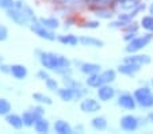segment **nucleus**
<instances>
[{
	"label": "nucleus",
	"instance_id": "1",
	"mask_svg": "<svg viewBox=\"0 0 153 134\" xmlns=\"http://www.w3.org/2000/svg\"><path fill=\"white\" fill-rule=\"evenodd\" d=\"M35 56L42 68L48 69L49 72H56L61 76L72 75V61L65 56L39 49L35 50Z\"/></svg>",
	"mask_w": 153,
	"mask_h": 134
},
{
	"label": "nucleus",
	"instance_id": "2",
	"mask_svg": "<svg viewBox=\"0 0 153 134\" xmlns=\"http://www.w3.org/2000/svg\"><path fill=\"white\" fill-rule=\"evenodd\" d=\"M6 15L10 21H12L20 27H30V24L38 21L35 11L25 0H15V6L7 10Z\"/></svg>",
	"mask_w": 153,
	"mask_h": 134
},
{
	"label": "nucleus",
	"instance_id": "3",
	"mask_svg": "<svg viewBox=\"0 0 153 134\" xmlns=\"http://www.w3.org/2000/svg\"><path fill=\"white\" fill-rule=\"evenodd\" d=\"M153 42V33H144L142 35L137 34L136 37L129 41L126 44V47H125V52L126 53H138L141 52L142 49L148 47L150 44Z\"/></svg>",
	"mask_w": 153,
	"mask_h": 134
},
{
	"label": "nucleus",
	"instance_id": "4",
	"mask_svg": "<svg viewBox=\"0 0 153 134\" xmlns=\"http://www.w3.org/2000/svg\"><path fill=\"white\" fill-rule=\"evenodd\" d=\"M134 99L137 102V106L145 110H150L153 108V90L148 85H142L134 90L133 92Z\"/></svg>",
	"mask_w": 153,
	"mask_h": 134
},
{
	"label": "nucleus",
	"instance_id": "5",
	"mask_svg": "<svg viewBox=\"0 0 153 134\" xmlns=\"http://www.w3.org/2000/svg\"><path fill=\"white\" fill-rule=\"evenodd\" d=\"M29 29L31 30L37 37H39L41 39H45V41H49V42L57 41V35H56L54 30H50V29H48V27H45L42 23H39V21L31 23Z\"/></svg>",
	"mask_w": 153,
	"mask_h": 134
},
{
	"label": "nucleus",
	"instance_id": "6",
	"mask_svg": "<svg viewBox=\"0 0 153 134\" xmlns=\"http://www.w3.org/2000/svg\"><path fill=\"white\" fill-rule=\"evenodd\" d=\"M141 119L133 114H126L123 117H121L119 119V127L121 130L126 131V133H133V131H137L141 126Z\"/></svg>",
	"mask_w": 153,
	"mask_h": 134
},
{
	"label": "nucleus",
	"instance_id": "7",
	"mask_svg": "<svg viewBox=\"0 0 153 134\" xmlns=\"http://www.w3.org/2000/svg\"><path fill=\"white\" fill-rule=\"evenodd\" d=\"M117 104L122 110H126V111H134L137 108V102L134 99V95L127 92V91H123V92L117 95Z\"/></svg>",
	"mask_w": 153,
	"mask_h": 134
},
{
	"label": "nucleus",
	"instance_id": "8",
	"mask_svg": "<svg viewBox=\"0 0 153 134\" xmlns=\"http://www.w3.org/2000/svg\"><path fill=\"white\" fill-rule=\"evenodd\" d=\"M80 110L84 114H96L102 110L100 100L95 99V98H88L84 96L80 102Z\"/></svg>",
	"mask_w": 153,
	"mask_h": 134
},
{
	"label": "nucleus",
	"instance_id": "9",
	"mask_svg": "<svg viewBox=\"0 0 153 134\" xmlns=\"http://www.w3.org/2000/svg\"><path fill=\"white\" fill-rule=\"evenodd\" d=\"M90 10L92 11V15L96 19H104V21H108V19H113L115 11H114L113 7H107V6H88Z\"/></svg>",
	"mask_w": 153,
	"mask_h": 134
},
{
	"label": "nucleus",
	"instance_id": "10",
	"mask_svg": "<svg viewBox=\"0 0 153 134\" xmlns=\"http://www.w3.org/2000/svg\"><path fill=\"white\" fill-rule=\"evenodd\" d=\"M125 62H131V64L140 65V67H145V65L150 64L152 58H150L149 54H145V53H127L123 57Z\"/></svg>",
	"mask_w": 153,
	"mask_h": 134
},
{
	"label": "nucleus",
	"instance_id": "11",
	"mask_svg": "<svg viewBox=\"0 0 153 134\" xmlns=\"http://www.w3.org/2000/svg\"><path fill=\"white\" fill-rule=\"evenodd\" d=\"M96 96L100 102H110L117 96V90L113 87V84H103L96 90Z\"/></svg>",
	"mask_w": 153,
	"mask_h": 134
},
{
	"label": "nucleus",
	"instance_id": "12",
	"mask_svg": "<svg viewBox=\"0 0 153 134\" xmlns=\"http://www.w3.org/2000/svg\"><path fill=\"white\" fill-rule=\"evenodd\" d=\"M142 67H140V65H136V64H131V62H122V64H119L118 67H117V72L121 73V75L123 76H129V77H133V76H136L137 73L141 70Z\"/></svg>",
	"mask_w": 153,
	"mask_h": 134
},
{
	"label": "nucleus",
	"instance_id": "13",
	"mask_svg": "<svg viewBox=\"0 0 153 134\" xmlns=\"http://www.w3.org/2000/svg\"><path fill=\"white\" fill-rule=\"evenodd\" d=\"M142 3V0H115L114 8L118 10L119 12H127L136 8L137 6Z\"/></svg>",
	"mask_w": 153,
	"mask_h": 134
},
{
	"label": "nucleus",
	"instance_id": "14",
	"mask_svg": "<svg viewBox=\"0 0 153 134\" xmlns=\"http://www.w3.org/2000/svg\"><path fill=\"white\" fill-rule=\"evenodd\" d=\"M79 42H80L81 46H85V47H96V49H100V47L104 46L103 39H99V38L92 37V35H81V37H79Z\"/></svg>",
	"mask_w": 153,
	"mask_h": 134
},
{
	"label": "nucleus",
	"instance_id": "15",
	"mask_svg": "<svg viewBox=\"0 0 153 134\" xmlns=\"http://www.w3.org/2000/svg\"><path fill=\"white\" fill-rule=\"evenodd\" d=\"M6 122L10 127H12L14 130H22L25 127V123H23V119H22V115L16 113H10L8 115H6Z\"/></svg>",
	"mask_w": 153,
	"mask_h": 134
},
{
	"label": "nucleus",
	"instance_id": "16",
	"mask_svg": "<svg viewBox=\"0 0 153 134\" xmlns=\"http://www.w3.org/2000/svg\"><path fill=\"white\" fill-rule=\"evenodd\" d=\"M10 75L15 80H25L27 77V75H29V70H27L26 65H23V64H11Z\"/></svg>",
	"mask_w": 153,
	"mask_h": 134
},
{
	"label": "nucleus",
	"instance_id": "17",
	"mask_svg": "<svg viewBox=\"0 0 153 134\" xmlns=\"http://www.w3.org/2000/svg\"><path fill=\"white\" fill-rule=\"evenodd\" d=\"M77 68H79V70L85 76H90V75H94V73L102 72V65L96 64V62H80Z\"/></svg>",
	"mask_w": 153,
	"mask_h": 134
},
{
	"label": "nucleus",
	"instance_id": "18",
	"mask_svg": "<svg viewBox=\"0 0 153 134\" xmlns=\"http://www.w3.org/2000/svg\"><path fill=\"white\" fill-rule=\"evenodd\" d=\"M53 130L54 133L57 134H72L73 131V127L69 125V122L65 119H57L53 125Z\"/></svg>",
	"mask_w": 153,
	"mask_h": 134
},
{
	"label": "nucleus",
	"instance_id": "19",
	"mask_svg": "<svg viewBox=\"0 0 153 134\" xmlns=\"http://www.w3.org/2000/svg\"><path fill=\"white\" fill-rule=\"evenodd\" d=\"M57 41L60 44L65 45V46H77V45H80L79 37L75 34H58Z\"/></svg>",
	"mask_w": 153,
	"mask_h": 134
},
{
	"label": "nucleus",
	"instance_id": "20",
	"mask_svg": "<svg viewBox=\"0 0 153 134\" xmlns=\"http://www.w3.org/2000/svg\"><path fill=\"white\" fill-rule=\"evenodd\" d=\"M91 127L95 131H104L108 127V122H107L106 117L103 115H96L91 119Z\"/></svg>",
	"mask_w": 153,
	"mask_h": 134
},
{
	"label": "nucleus",
	"instance_id": "21",
	"mask_svg": "<svg viewBox=\"0 0 153 134\" xmlns=\"http://www.w3.org/2000/svg\"><path fill=\"white\" fill-rule=\"evenodd\" d=\"M103 84H104V81H103V79H102L100 72L87 76L85 85H87L88 88H94V90H98V88L100 87V85H103Z\"/></svg>",
	"mask_w": 153,
	"mask_h": 134
},
{
	"label": "nucleus",
	"instance_id": "22",
	"mask_svg": "<svg viewBox=\"0 0 153 134\" xmlns=\"http://www.w3.org/2000/svg\"><path fill=\"white\" fill-rule=\"evenodd\" d=\"M33 127H34L35 133L46 134V133H49L50 131V123H49V121H48L46 118L42 117V118H38V119L35 121V123H34Z\"/></svg>",
	"mask_w": 153,
	"mask_h": 134
},
{
	"label": "nucleus",
	"instance_id": "23",
	"mask_svg": "<svg viewBox=\"0 0 153 134\" xmlns=\"http://www.w3.org/2000/svg\"><path fill=\"white\" fill-rule=\"evenodd\" d=\"M38 21L45 27H48L50 30H54V31L60 27V21L56 16H41V18H38Z\"/></svg>",
	"mask_w": 153,
	"mask_h": 134
},
{
	"label": "nucleus",
	"instance_id": "24",
	"mask_svg": "<svg viewBox=\"0 0 153 134\" xmlns=\"http://www.w3.org/2000/svg\"><path fill=\"white\" fill-rule=\"evenodd\" d=\"M31 98L35 103H38V104H42V106H52L53 104L52 98L45 95V93H42V92H34L31 95Z\"/></svg>",
	"mask_w": 153,
	"mask_h": 134
},
{
	"label": "nucleus",
	"instance_id": "25",
	"mask_svg": "<svg viewBox=\"0 0 153 134\" xmlns=\"http://www.w3.org/2000/svg\"><path fill=\"white\" fill-rule=\"evenodd\" d=\"M140 26L142 30L148 33H153V14H148L144 15L140 21Z\"/></svg>",
	"mask_w": 153,
	"mask_h": 134
},
{
	"label": "nucleus",
	"instance_id": "26",
	"mask_svg": "<svg viewBox=\"0 0 153 134\" xmlns=\"http://www.w3.org/2000/svg\"><path fill=\"white\" fill-rule=\"evenodd\" d=\"M102 79H103L104 84H113L117 79V70L115 69H104L100 72Z\"/></svg>",
	"mask_w": 153,
	"mask_h": 134
},
{
	"label": "nucleus",
	"instance_id": "27",
	"mask_svg": "<svg viewBox=\"0 0 153 134\" xmlns=\"http://www.w3.org/2000/svg\"><path fill=\"white\" fill-rule=\"evenodd\" d=\"M22 119H23L25 127H33L34 123H35V121H37V118H35L34 113H33L31 108H30V110L23 111V114H22Z\"/></svg>",
	"mask_w": 153,
	"mask_h": 134
},
{
	"label": "nucleus",
	"instance_id": "28",
	"mask_svg": "<svg viewBox=\"0 0 153 134\" xmlns=\"http://www.w3.org/2000/svg\"><path fill=\"white\" fill-rule=\"evenodd\" d=\"M12 111V104L8 99L0 98V117H6Z\"/></svg>",
	"mask_w": 153,
	"mask_h": 134
},
{
	"label": "nucleus",
	"instance_id": "29",
	"mask_svg": "<svg viewBox=\"0 0 153 134\" xmlns=\"http://www.w3.org/2000/svg\"><path fill=\"white\" fill-rule=\"evenodd\" d=\"M43 83H45V87H46L49 91H52V92H56V91L60 88V83H58V80H56L54 77H52V76L48 77Z\"/></svg>",
	"mask_w": 153,
	"mask_h": 134
},
{
	"label": "nucleus",
	"instance_id": "30",
	"mask_svg": "<svg viewBox=\"0 0 153 134\" xmlns=\"http://www.w3.org/2000/svg\"><path fill=\"white\" fill-rule=\"evenodd\" d=\"M81 29H88V30H96L100 27V22L99 19H92V21H85L80 24Z\"/></svg>",
	"mask_w": 153,
	"mask_h": 134
},
{
	"label": "nucleus",
	"instance_id": "31",
	"mask_svg": "<svg viewBox=\"0 0 153 134\" xmlns=\"http://www.w3.org/2000/svg\"><path fill=\"white\" fill-rule=\"evenodd\" d=\"M31 111L34 113V115H35V118H42V117H45V106H42V104H38L37 103V106H34V107H31Z\"/></svg>",
	"mask_w": 153,
	"mask_h": 134
},
{
	"label": "nucleus",
	"instance_id": "32",
	"mask_svg": "<svg viewBox=\"0 0 153 134\" xmlns=\"http://www.w3.org/2000/svg\"><path fill=\"white\" fill-rule=\"evenodd\" d=\"M37 79L38 80H41V81H45V80L48 79V77H50V73H49V70L48 69H45V68H42V69H39L37 72Z\"/></svg>",
	"mask_w": 153,
	"mask_h": 134
},
{
	"label": "nucleus",
	"instance_id": "33",
	"mask_svg": "<svg viewBox=\"0 0 153 134\" xmlns=\"http://www.w3.org/2000/svg\"><path fill=\"white\" fill-rule=\"evenodd\" d=\"M15 6V0H0V8L7 11Z\"/></svg>",
	"mask_w": 153,
	"mask_h": 134
},
{
	"label": "nucleus",
	"instance_id": "34",
	"mask_svg": "<svg viewBox=\"0 0 153 134\" xmlns=\"http://www.w3.org/2000/svg\"><path fill=\"white\" fill-rule=\"evenodd\" d=\"M8 29H7L4 24H0V42H4L7 41V38H8Z\"/></svg>",
	"mask_w": 153,
	"mask_h": 134
},
{
	"label": "nucleus",
	"instance_id": "35",
	"mask_svg": "<svg viewBox=\"0 0 153 134\" xmlns=\"http://www.w3.org/2000/svg\"><path fill=\"white\" fill-rule=\"evenodd\" d=\"M10 68H11V65L7 64V62H3L0 65V72L4 73V75H10Z\"/></svg>",
	"mask_w": 153,
	"mask_h": 134
},
{
	"label": "nucleus",
	"instance_id": "36",
	"mask_svg": "<svg viewBox=\"0 0 153 134\" xmlns=\"http://www.w3.org/2000/svg\"><path fill=\"white\" fill-rule=\"evenodd\" d=\"M73 23H75V21H73L72 18H68L67 21H65V24H64V27H65V29H68V27H71Z\"/></svg>",
	"mask_w": 153,
	"mask_h": 134
},
{
	"label": "nucleus",
	"instance_id": "37",
	"mask_svg": "<svg viewBox=\"0 0 153 134\" xmlns=\"http://www.w3.org/2000/svg\"><path fill=\"white\" fill-rule=\"evenodd\" d=\"M146 121L149 123H152L153 125V111H149V113H148V115H146Z\"/></svg>",
	"mask_w": 153,
	"mask_h": 134
},
{
	"label": "nucleus",
	"instance_id": "38",
	"mask_svg": "<svg viewBox=\"0 0 153 134\" xmlns=\"http://www.w3.org/2000/svg\"><path fill=\"white\" fill-rule=\"evenodd\" d=\"M73 130L79 131V133H83V131H84V127H83V126H81V125H77L75 129H73Z\"/></svg>",
	"mask_w": 153,
	"mask_h": 134
},
{
	"label": "nucleus",
	"instance_id": "39",
	"mask_svg": "<svg viewBox=\"0 0 153 134\" xmlns=\"http://www.w3.org/2000/svg\"><path fill=\"white\" fill-rule=\"evenodd\" d=\"M148 11H149V14H153V1L149 4V7H148Z\"/></svg>",
	"mask_w": 153,
	"mask_h": 134
},
{
	"label": "nucleus",
	"instance_id": "40",
	"mask_svg": "<svg viewBox=\"0 0 153 134\" xmlns=\"http://www.w3.org/2000/svg\"><path fill=\"white\" fill-rule=\"evenodd\" d=\"M3 62H6V58H4V57H3V56H1V54H0V65H1V64H3Z\"/></svg>",
	"mask_w": 153,
	"mask_h": 134
},
{
	"label": "nucleus",
	"instance_id": "41",
	"mask_svg": "<svg viewBox=\"0 0 153 134\" xmlns=\"http://www.w3.org/2000/svg\"><path fill=\"white\" fill-rule=\"evenodd\" d=\"M150 85H152V88H153V77H152V80H150Z\"/></svg>",
	"mask_w": 153,
	"mask_h": 134
}]
</instances>
